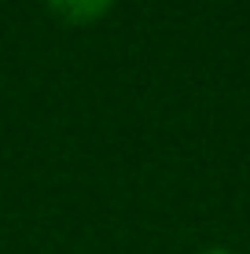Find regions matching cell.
I'll return each instance as SVG.
<instances>
[{
  "label": "cell",
  "instance_id": "obj_2",
  "mask_svg": "<svg viewBox=\"0 0 250 254\" xmlns=\"http://www.w3.org/2000/svg\"><path fill=\"white\" fill-rule=\"evenodd\" d=\"M199 254H236V251H228V247H206V251H199Z\"/></svg>",
  "mask_w": 250,
  "mask_h": 254
},
{
  "label": "cell",
  "instance_id": "obj_1",
  "mask_svg": "<svg viewBox=\"0 0 250 254\" xmlns=\"http://www.w3.org/2000/svg\"><path fill=\"white\" fill-rule=\"evenodd\" d=\"M45 4L66 22H96L114 7V0H45Z\"/></svg>",
  "mask_w": 250,
  "mask_h": 254
}]
</instances>
